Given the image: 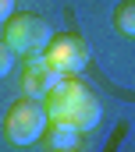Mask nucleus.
<instances>
[{
  "instance_id": "1",
  "label": "nucleus",
  "mask_w": 135,
  "mask_h": 152,
  "mask_svg": "<svg viewBox=\"0 0 135 152\" xmlns=\"http://www.w3.org/2000/svg\"><path fill=\"white\" fill-rule=\"evenodd\" d=\"M39 103H43V110H46L50 120H68V124H75L82 134H85V131H96V124L103 120L100 96H96L78 75H64Z\"/></svg>"
},
{
  "instance_id": "5",
  "label": "nucleus",
  "mask_w": 135,
  "mask_h": 152,
  "mask_svg": "<svg viewBox=\"0 0 135 152\" xmlns=\"http://www.w3.org/2000/svg\"><path fill=\"white\" fill-rule=\"evenodd\" d=\"M61 71L43 57V53H36V57H25V75H22V85H25V96H32V99H43L57 81H61Z\"/></svg>"
},
{
  "instance_id": "2",
  "label": "nucleus",
  "mask_w": 135,
  "mask_h": 152,
  "mask_svg": "<svg viewBox=\"0 0 135 152\" xmlns=\"http://www.w3.org/2000/svg\"><path fill=\"white\" fill-rule=\"evenodd\" d=\"M50 117L43 110V103L32 99V96H22L11 103V110L4 113V138L11 145H36L46 131Z\"/></svg>"
},
{
  "instance_id": "3",
  "label": "nucleus",
  "mask_w": 135,
  "mask_h": 152,
  "mask_svg": "<svg viewBox=\"0 0 135 152\" xmlns=\"http://www.w3.org/2000/svg\"><path fill=\"white\" fill-rule=\"evenodd\" d=\"M50 25L39 18V14H29V11H22V14H11L7 21H4V42L18 53V57H36V53H43L46 50V42H50Z\"/></svg>"
},
{
  "instance_id": "7",
  "label": "nucleus",
  "mask_w": 135,
  "mask_h": 152,
  "mask_svg": "<svg viewBox=\"0 0 135 152\" xmlns=\"http://www.w3.org/2000/svg\"><path fill=\"white\" fill-rule=\"evenodd\" d=\"M114 28H117L121 36L135 39V0H121V4L114 7Z\"/></svg>"
},
{
  "instance_id": "9",
  "label": "nucleus",
  "mask_w": 135,
  "mask_h": 152,
  "mask_svg": "<svg viewBox=\"0 0 135 152\" xmlns=\"http://www.w3.org/2000/svg\"><path fill=\"white\" fill-rule=\"evenodd\" d=\"M11 11H14V0H0V25L11 18Z\"/></svg>"
},
{
  "instance_id": "10",
  "label": "nucleus",
  "mask_w": 135,
  "mask_h": 152,
  "mask_svg": "<svg viewBox=\"0 0 135 152\" xmlns=\"http://www.w3.org/2000/svg\"><path fill=\"white\" fill-rule=\"evenodd\" d=\"M50 152H82V149H50Z\"/></svg>"
},
{
  "instance_id": "4",
  "label": "nucleus",
  "mask_w": 135,
  "mask_h": 152,
  "mask_svg": "<svg viewBox=\"0 0 135 152\" xmlns=\"http://www.w3.org/2000/svg\"><path fill=\"white\" fill-rule=\"evenodd\" d=\"M43 57H46L61 75H78V71H85V64H89V46H85V39L78 36V32H61V36H50Z\"/></svg>"
},
{
  "instance_id": "8",
  "label": "nucleus",
  "mask_w": 135,
  "mask_h": 152,
  "mask_svg": "<svg viewBox=\"0 0 135 152\" xmlns=\"http://www.w3.org/2000/svg\"><path fill=\"white\" fill-rule=\"evenodd\" d=\"M14 60H18V53H14V50H11V46L0 39V78H7V75H11Z\"/></svg>"
},
{
  "instance_id": "6",
  "label": "nucleus",
  "mask_w": 135,
  "mask_h": 152,
  "mask_svg": "<svg viewBox=\"0 0 135 152\" xmlns=\"http://www.w3.org/2000/svg\"><path fill=\"white\" fill-rule=\"evenodd\" d=\"M39 142L46 145V152L50 149H82V131L68 120H50Z\"/></svg>"
}]
</instances>
